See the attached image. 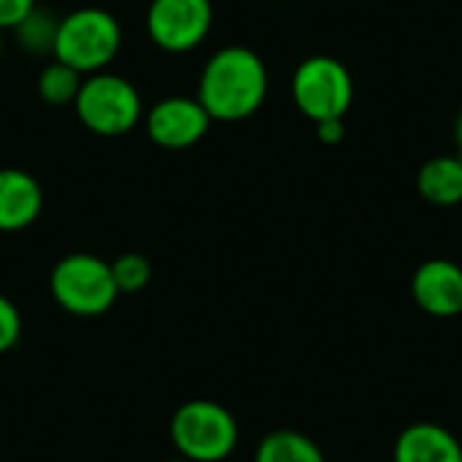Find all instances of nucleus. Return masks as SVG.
Masks as SVG:
<instances>
[{"mask_svg":"<svg viewBox=\"0 0 462 462\" xmlns=\"http://www.w3.org/2000/svg\"><path fill=\"white\" fill-rule=\"evenodd\" d=\"M393 462H462V444L436 422H417L398 436Z\"/></svg>","mask_w":462,"mask_h":462,"instance_id":"obj_11","label":"nucleus"},{"mask_svg":"<svg viewBox=\"0 0 462 462\" xmlns=\"http://www.w3.org/2000/svg\"><path fill=\"white\" fill-rule=\"evenodd\" d=\"M171 439L184 460L222 462L238 444V425L225 406L214 401H189L173 414Z\"/></svg>","mask_w":462,"mask_h":462,"instance_id":"obj_5","label":"nucleus"},{"mask_svg":"<svg viewBox=\"0 0 462 462\" xmlns=\"http://www.w3.org/2000/svg\"><path fill=\"white\" fill-rule=\"evenodd\" d=\"M122 49V24L119 19L97 5H84L60 16L51 60L92 76L106 70Z\"/></svg>","mask_w":462,"mask_h":462,"instance_id":"obj_2","label":"nucleus"},{"mask_svg":"<svg viewBox=\"0 0 462 462\" xmlns=\"http://www.w3.org/2000/svg\"><path fill=\"white\" fill-rule=\"evenodd\" d=\"M417 192L439 208L462 206V160L457 154H441L428 160L417 173Z\"/></svg>","mask_w":462,"mask_h":462,"instance_id":"obj_12","label":"nucleus"},{"mask_svg":"<svg viewBox=\"0 0 462 462\" xmlns=\"http://www.w3.org/2000/svg\"><path fill=\"white\" fill-rule=\"evenodd\" d=\"M455 143H457V157L462 160V111L460 116H457V122H455Z\"/></svg>","mask_w":462,"mask_h":462,"instance_id":"obj_20","label":"nucleus"},{"mask_svg":"<svg viewBox=\"0 0 462 462\" xmlns=\"http://www.w3.org/2000/svg\"><path fill=\"white\" fill-rule=\"evenodd\" d=\"M57 24L60 19L51 11L43 8H32L11 32L16 35V43L30 51V54H51L54 49V38H57Z\"/></svg>","mask_w":462,"mask_h":462,"instance_id":"obj_15","label":"nucleus"},{"mask_svg":"<svg viewBox=\"0 0 462 462\" xmlns=\"http://www.w3.org/2000/svg\"><path fill=\"white\" fill-rule=\"evenodd\" d=\"M165 462H189V460H184V457H176V460H165Z\"/></svg>","mask_w":462,"mask_h":462,"instance_id":"obj_21","label":"nucleus"},{"mask_svg":"<svg viewBox=\"0 0 462 462\" xmlns=\"http://www.w3.org/2000/svg\"><path fill=\"white\" fill-rule=\"evenodd\" d=\"M314 127H317V138H319L322 143H328V146L341 143V141H344V133H346L344 119H328V122H319V125H314Z\"/></svg>","mask_w":462,"mask_h":462,"instance_id":"obj_19","label":"nucleus"},{"mask_svg":"<svg viewBox=\"0 0 462 462\" xmlns=\"http://www.w3.org/2000/svg\"><path fill=\"white\" fill-rule=\"evenodd\" d=\"M19 336H22V317L16 306L5 295H0V355L14 349Z\"/></svg>","mask_w":462,"mask_h":462,"instance_id":"obj_17","label":"nucleus"},{"mask_svg":"<svg viewBox=\"0 0 462 462\" xmlns=\"http://www.w3.org/2000/svg\"><path fill=\"white\" fill-rule=\"evenodd\" d=\"M49 284L57 306L73 317H100L119 298L111 265L95 254L62 257L54 265Z\"/></svg>","mask_w":462,"mask_h":462,"instance_id":"obj_6","label":"nucleus"},{"mask_svg":"<svg viewBox=\"0 0 462 462\" xmlns=\"http://www.w3.org/2000/svg\"><path fill=\"white\" fill-rule=\"evenodd\" d=\"M43 211V189L22 168H0V233L30 227Z\"/></svg>","mask_w":462,"mask_h":462,"instance_id":"obj_10","label":"nucleus"},{"mask_svg":"<svg viewBox=\"0 0 462 462\" xmlns=\"http://www.w3.org/2000/svg\"><path fill=\"white\" fill-rule=\"evenodd\" d=\"M111 273L119 295H135L152 282V263L143 254H122L111 263Z\"/></svg>","mask_w":462,"mask_h":462,"instance_id":"obj_16","label":"nucleus"},{"mask_svg":"<svg viewBox=\"0 0 462 462\" xmlns=\"http://www.w3.org/2000/svg\"><path fill=\"white\" fill-rule=\"evenodd\" d=\"M414 303L436 317L455 319L462 314V268L452 260H428L411 276Z\"/></svg>","mask_w":462,"mask_h":462,"instance_id":"obj_9","label":"nucleus"},{"mask_svg":"<svg viewBox=\"0 0 462 462\" xmlns=\"http://www.w3.org/2000/svg\"><path fill=\"white\" fill-rule=\"evenodd\" d=\"M195 97L214 122L249 119L268 97V68L249 46H222L203 65Z\"/></svg>","mask_w":462,"mask_h":462,"instance_id":"obj_1","label":"nucleus"},{"mask_svg":"<svg viewBox=\"0 0 462 462\" xmlns=\"http://www.w3.org/2000/svg\"><path fill=\"white\" fill-rule=\"evenodd\" d=\"M254 462H325V455L309 436L298 430H276L260 441Z\"/></svg>","mask_w":462,"mask_h":462,"instance_id":"obj_13","label":"nucleus"},{"mask_svg":"<svg viewBox=\"0 0 462 462\" xmlns=\"http://www.w3.org/2000/svg\"><path fill=\"white\" fill-rule=\"evenodd\" d=\"M0 51H3V35H0Z\"/></svg>","mask_w":462,"mask_h":462,"instance_id":"obj_22","label":"nucleus"},{"mask_svg":"<svg viewBox=\"0 0 462 462\" xmlns=\"http://www.w3.org/2000/svg\"><path fill=\"white\" fill-rule=\"evenodd\" d=\"M211 122L214 119L206 114L200 100L187 97V95L162 97L143 116V127H146V135L152 138V143H157L160 149H168V152H181V149H189L198 141H203Z\"/></svg>","mask_w":462,"mask_h":462,"instance_id":"obj_8","label":"nucleus"},{"mask_svg":"<svg viewBox=\"0 0 462 462\" xmlns=\"http://www.w3.org/2000/svg\"><path fill=\"white\" fill-rule=\"evenodd\" d=\"M292 103L314 125L344 119L355 100V79L349 68L328 54L306 57L292 73Z\"/></svg>","mask_w":462,"mask_h":462,"instance_id":"obj_4","label":"nucleus"},{"mask_svg":"<svg viewBox=\"0 0 462 462\" xmlns=\"http://www.w3.org/2000/svg\"><path fill=\"white\" fill-rule=\"evenodd\" d=\"M79 122L103 138L127 135L143 119V100L135 84L119 73L100 70L84 76L81 89L73 100Z\"/></svg>","mask_w":462,"mask_h":462,"instance_id":"obj_3","label":"nucleus"},{"mask_svg":"<svg viewBox=\"0 0 462 462\" xmlns=\"http://www.w3.org/2000/svg\"><path fill=\"white\" fill-rule=\"evenodd\" d=\"M32 8L35 0H0V32L14 30Z\"/></svg>","mask_w":462,"mask_h":462,"instance_id":"obj_18","label":"nucleus"},{"mask_svg":"<svg viewBox=\"0 0 462 462\" xmlns=\"http://www.w3.org/2000/svg\"><path fill=\"white\" fill-rule=\"evenodd\" d=\"M81 81H84V76L79 70L51 60L49 65L41 68L35 89H38V97L49 106H73V100L81 89Z\"/></svg>","mask_w":462,"mask_h":462,"instance_id":"obj_14","label":"nucleus"},{"mask_svg":"<svg viewBox=\"0 0 462 462\" xmlns=\"http://www.w3.org/2000/svg\"><path fill=\"white\" fill-rule=\"evenodd\" d=\"M214 27L211 0H152L146 11V32L152 43L168 54L198 49Z\"/></svg>","mask_w":462,"mask_h":462,"instance_id":"obj_7","label":"nucleus"}]
</instances>
